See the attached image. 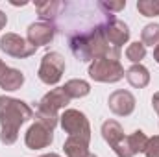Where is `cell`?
<instances>
[{
    "instance_id": "14",
    "label": "cell",
    "mask_w": 159,
    "mask_h": 157,
    "mask_svg": "<svg viewBox=\"0 0 159 157\" xmlns=\"http://www.w3.org/2000/svg\"><path fill=\"white\" fill-rule=\"evenodd\" d=\"M63 7V2L59 0H46V2H39L37 4V15L41 17L43 22H56L59 9Z\"/></svg>"
},
{
    "instance_id": "24",
    "label": "cell",
    "mask_w": 159,
    "mask_h": 157,
    "mask_svg": "<svg viewBox=\"0 0 159 157\" xmlns=\"http://www.w3.org/2000/svg\"><path fill=\"white\" fill-rule=\"evenodd\" d=\"M6 24H7V17H6V13H2V11H0V30H2Z\"/></svg>"
},
{
    "instance_id": "3",
    "label": "cell",
    "mask_w": 159,
    "mask_h": 157,
    "mask_svg": "<svg viewBox=\"0 0 159 157\" xmlns=\"http://www.w3.org/2000/svg\"><path fill=\"white\" fill-rule=\"evenodd\" d=\"M59 126L69 137H83L91 141V124L85 113L78 109H65L59 115Z\"/></svg>"
},
{
    "instance_id": "27",
    "label": "cell",
    "mask_w": 159,
    "mask_h": 157,
    "mask_svg": "<svg viewBox=\"0 0 159 157\" xmlns=\"http://www.w3.org/2000/svg\"><path fill=\"white\" fill-rule=\"evenodd\" d=\"M43 157H61V155H57V154H44Z\"/></svg>"
},
{
    "instance_id": "8",
    "label": "cell",
    "mask_w": 159,
    "mask_h": 157,
    "mask_svg": "<svg viewBox=\"0 0 159 157\" xmlns=\"http://www.w3.org/2000/svg\"><path fill=\"white\" fill-rule=\"evenodd\" d=\"M54 141V129L46 128L44 124L35 122L28 128L26 131V137H24V142L30 150H43V148H48Z\"/></svg>"
},
{
    "instance_id": "26",
    "label": "cell",
    "mask_w": 159,
    "mask_h": 157,
    "mask_svg": "<svg viewBox=\"0 0 159 157\" xmlns=\"http://www.w3.org/2000/svg\"><path fill=\"white\" fill-rule=\"evenodd\" d=\"M154 59L157 61V65H159V44L156 46V48H154Z\"/></svg>"
},
{
    "instance_id": "10",
    "label": "cell",
    "mask_w": 159,
    "mask_h": 157,
    "mask_svg": "<svg viewBox=\"0 0 159 157\" xmlns=\"http://www.w3.org/2000/svg\"><path fill=\"white\" fill-rule=\"evenodd\" d=\"M107 105L109 109L119 115V117H128L133 113L135 109V96L129 91H115L109 94L107 98Z\"/></svg>"
},
{
    "instance_id": "21",
    "label": "cell",
    "mask_w": 159,
    "mask_h": 157,
    "mask_svg": "<svg viewBox=\"0 0 159 157\" xmlns=\"http://www.w3.org/2000/svg\"><path fill=\"white\" fill-rule=\"evenodd\" d=\"M104 13H109V15H115V13H119L122 11L124 7H126V0H117V2H113V0H100L98 4H96Z\"/></svg>"
},
{
    "instance_id": "28",
    "label": "cell",
    "mask_w": 159,
    "mask_h": 157,
    "mask_svg": "<svg viewBox=\"0 0 159 157\" xmlns=\"http://www.w3.org/2000/svg\"><path fill=\"white\" fill-rule=\"evenodd\" d=\"M85 157H98V155H94V154H87Z\"/></svg>"
},
{
    "instance_id": "12",
    "label": "cell",
    "mask_w": 159,
    "mask_h": 157,
    "mask_svg": "<svg viewBox=\"0 0 159 157\" xmlns=\"http://www.w3.org/2000/svg\"><path fill=\"white\" fill-rule=\"evenodd\" d=\"M126 79L131 87L135 89H144L148 83H150V72L144 65H131L128 70H126Z\"/></svg>"
},
{
    "instance_id": "29",
    "label": "cell",
    "mask_w": 159,
    "mask_h": 157,
    "mask_svg": "<svg viewBox=\"0 0 159 157\" xmlns=\"http://www.w3.org/2000/svg\"><path fill=\"white\" fill-rule=\"evenodd\" d=\"M41 157H43V155H41Z\"/></svg>"
},
{
    "instance_id": "11",
    "label": "cell",
    "mask_w": 159,
    "mask_h": 157,
    "mask_svg": "<svg viewBox=\"0 0 159 157\" xmlns=\"http://www.w3.org/2000/svg\"><path fill=\"white\" fill-rule=\"evenodd\" d=\"M70 104V98L67 96V92L63 91V87H56L52 89L50 92H46L43 98H41L39 105L41 109H48L52 113H59V109H65L67 105Z\"/></svg>"
},
{
    "instance_id": "17",
    "label": "cell",
    "mask_w": 159,
    "mask_h": 157,
    "mask_svg": "<svg viewBox=\"0 0 159 157\" xmlns=\"http://www.w3.org/2000/svg\"><path fill=\"white\" fill-rule=\"evenodd\" d=\"M63 91L67 92V96L72 100V98H83L91 92V85L85 81V79H69L65 85H63Z\"/></svg>"
},
{
    "instance_id": "5",
    "label": "cell",
    "mask_w": 159,
    "mask_h": 157,
    "mask_svg": "<svg viewBox=\"0 0 159 157\" xmlns=\"http://www.w3.org/2000/svg\"><path fill=\"white\" fill-rule=\"evenodd\" d=\"M0 50L11 57H17V59H24V57H30L35 54V46L30 44L28 39L17 35V34H6L0 37Z\"/></svg>"
},
{
    "instance_id": "20",
    "label": "cell",
    "mask_w": 159,
    "mask_h": 157,
    "mask_svg": "<svg viewBox=\"0 0 159 157\" xmlns=\"http://www.w3.org/2000/svg\"><path fill=\"white\" fill-rule=\"evenodd\" d=\"M137 11L143 17H159V0H139Z\"/></svg>"
},
{
    "instance_id": "1",
    "label": "cell",
    "mask_w": 159,
    "mask_h": 157,
    "mask_svg": "<svg viewBox=\"0 0 159 157\" xmlns=\"http://www.w3.org/2000/svg\"><path fill=\"white\" fill-rule=\"evenodd\" d=\"M34 118V109L11 96H0V141L2 144L9 146L17 142L19 139V129L24 122Z\"/></svg>"
},
{
    "instance_id": "9",
    "label": "cell",
    "mask_w": 159,
    "mask_h": 157,
    "mask_svg": "<svg viewBox=\"0 0 159 157\" xmlns=\"http://www.w3.org/2000/svg\"><path fill=\"white\" fill-rule=\"evenodd\" d=\"M56 24H52V22H32L30 26H28V32H26V39L30 44H34L35 48H39V46H46V44H50L54 37H56Z\"/></svg>"
},
{
    "instance_id": "2",
    "label": "cell",
    "mask_w": 159,
    "mask_h": 157,
    "mask_svg": "<svg viewBox=\"0 0 159 157\" xmlns=\"http://www.w3.org/2000/svg\"><path fill=\"white\" fill-rule=\"evenodd\" d=\"M89 76L94 81L100 83H117L126 76L124 67L120 65V61H113V59H94L89 65Z\"/></svg>"
},
{
    "instance_id": "4",
    "label": "cell",
    "mask_w": 159,
    "mask_h": 157,
    "mask_svg": "<svg viewBox=\"0 0 159 157\" xmlns=\"http://www.w3.org/2000/svg\"><path fill=\"white\" fill-rule=\"evenodd\" d=\"M65 57L59 54V52H48L44 54V57L41 59L39 65V72L37 76L43 83L46 85H56L59 79L63 78V72H65Z\"/></svg>"
},
{
    "instance_id": "25",
    "label": "cell",
    "mask_w": 159,
    "mask_h": 157,
    "mask_svg": "<svg viewBox=\"0 0 159 157\" xmlns=\"http://www.w3.org/2000/svg\"><path fill=\"white\" fill-rule=\"evenodd\" d=\"M7 69H9V67H6V63L0 59V79H2V76H4L6 72H7Z\"/></svg>"
},
{
    "instance_id": "23",
    "label": "cell",
    "mask_w": 159,
    "mask_h": 157,
    "mask_svg": "<svg viewBox=\"0 0 159 157\" xmlns=\"http://www.w3.org/2000/svg\"><path fill=\"white\" fill-rule=\"evenodd\" d=\"M152 105H154V111L159 115V91L154 92V96H152Z\"/></svg>"
},
{
    "instance_id": "22",
    "label": "cell",
    "mask_w": 159,
    "mask_h": 157,
    "mask_svg": "<svg viewBox=\"0 0 159 157\" xmlns=\"http://www.w3.org/2000/svg\"><path fill=\"white\" fill-rule=\"evenodd\" d=\"M146 157H159V135H154L148 139L146 142V148L143 152Z\"/></svg>"
},
{
    "instance_id": "13",
    "label": "cell",
    "mask_w": 159,
    "mask_h": 157,
    "mask_svg": "<svg viewBox=\"0 0 159 157\" xmlns=\"http://www.w3.org/2000/svg\"><path fill=\"white\" fill-rule=\"evenodd\" d=\"M89 139L83 137H69L63 144V152L67 157H85L89 154Z\"/></svg>"
},
{
    "instance_id": "18",
    "label": "cell",
    "mask_w": 159,
    "mask_h": 157,
    "mask_svg": "<svg viewBox=\"0 0 159 157\" xmlns=\"http://www.w3.org/2000/svg\"><path fill=\"white\" fill-rule=\"evenodd\" d=\"M141 43L144 46H157L159 44V24H146L141 32Z\"/></svg>"
},
{
    "instance_id": "16",
    "label": "cell",
    "mask_w": 159,
    "mask_h": 157,
    "mask_svg": "<svg viewBox=\"0 0 159 157\" xmlns=\"http://www.w3.org/2000/svg\"><path fill=\"white\" fill-rule=\"evenodd\" d=\"M24 85V74L19 69H7V72L0 79V89L4 91H19Z\"/></svg>"
},
{
    "instance_id": "15",
    "label": "cell",
    "mask_w": 159,
    "mask_h": 157,
    "mask_svg": "<svg viewBox=\"0 0 159 157\" xmlns=\"http://www.w3.org/2000/svg\"><path fill=\"white\" fill-rule=\"evenodd\" d=\"M102 137L111 148H115L119 144V141L124 137V129L117 120H106L102 124Z\"/></svg>"
},
{
    "instance_id": "19",
    "label": "cell",
    "mask_w": 159,
    "mask_h": 157,
    "mask_svg": "<svg viewBox=\"0 0 159 157\" xmlns=\"http://www.w3.org/2000/svg\"><path fill=\"white\" fill-rule=\"evenodd\" d=\"M126 57L133 63V65H139L144 57H146V46L143 43H131L128 48H126Z\"/></svg>"
},
{
    "instance_id": "7",
    "label": "cell",
    "mask_w": 159,
    "mask_h": 157,
    "mask_svg": "<svg viewBox=\"0 0 159 157\" xmlns=\"http://www.w3.org/2000/svg\"><path fill=\"white\" fill-rule=\"evenodd\" d=\"M102 32H104V37L107 39V43L115 48H120L122 44H126L129 41V26L124 20H119L115 15H111L102 24Z\"/></svg>"
},
{
    "instance_id": "6",
    "label": "cell",
    "mask_w": 159,
    "mask_h": 157,
    "mask_svg": "<svg viewBox=\"0 0 159 157\" xmlns=\"http://www.w3.org/2000/svg\"><path fill=\"white\" fill-rule=\"evenodd\" d=\"M146 142H148V137L144 131L137 129L129 135H124L119 141V144L113 148V152L119 157H133L137 154H143L144 148H146Z\"/></svg>"
}]
</instances>
